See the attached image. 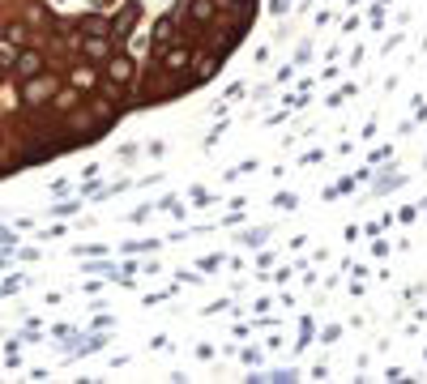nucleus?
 Here are the masks:
<instances>
[{
    "instance_id": "obj_5",
    "label": "nucleus",
    "mask_w": 427,
    "mask_h": 384,
    "mask_svg": "<svg viewBox=\"0 0 427 384\" xmlns=\"http://www.w3.org/2000/svg\"><path fill=\"white\" fill-rule=\"evenodd\" d=\"M81 47H86V56H90V60H107V51H112V47H107V39H103V34H94V39H86Z\"/></svg>"
},
{
    "instance_id": "obj_4",
    "label": "nucleus",
    "mask_w": 427,
    "mask_h": 384,
    "mask_svg": "<svg viewBox=\"0 0 427 384\" xmlns=\"http://www.w3.org/2000/svg\"><path fill=\"white\" fill-rule=\"evenodd\" d=\"M214 13H218L214 0H192V5H188V18L192 22H214Z\"/></svg>"
},
{
    "instance_id": "obj_1",
    "label": "nucleus",
    "mask_w": 427,
    "mask_h": 384,
    "mask_svg": "<svg viewBox=\"0 0 427 384\" xmlns=\"http://www.w3.org/2000/svg\"><path fill=\"white\" fill-rule=\"evenodd\" d=\"M51 90H56V77H43V73H39V77H30V81H26L22 102H26V107H39V98H47Z\"/></svg>"
},
{
    "instance_id": "obj_8",
    "label": "nucleus",
    "mask_w": 427,
    "mask_h": 384,
    "mask_svg": "<svg viewBox=\"0 0 427 384\" xmlns=\"http://www.w3.org/2000/svg\"><path fill=\"white\" fill-rule=\"evenodd\" d=\"M73 86H94V73H90V69H77V73H73Z\"/></svg>"
},
{
    "instance_id": "obj_6",
    "label": "nucleus",
    "mask_w": 427,
    "mask_h": 384,
    "mask_svg": "<svg viewBox=\"0 0 427 384\" xmlns=\"http://www.w3.org/2000/svg\"><path fill=\"white\" fill-rule=\"evenodd\" d=\"M188 65V47H171L167 51V73H176V69H184Z\"/></svg>"
},
{
    "instance_id": "obj_2",
    "label": "nucleus",
    "mask_w": 427,
    "mask_h": 384,
    "mask_svg": "<svg viewBox=\"0 0 427 384\" xmlns=\"http://www.w3.org/2000/svg\"><path fill=\"white\" fill-rule=\"evenodd\" d=\"M13 73H18L22 81L39 77V73H43V51H18V60H13Z\"/></svg>"
},
{
    "instance_id": "obj_7",
    "label": "nucleus",
    "mask_w": 427,
    "mask_h": 384,
    "mask_svg": "<svg viewBox=\"0 0 427 384\" xmlns=\"http://www.w3.org/2000/svg\"><path fill=\"white\" fill-rule=\"evenodd\" d=\"M167 39H171V18H163L154 26V43H167Z\"/></svg>"
},
{
    "instance_id": "obj_3",
    "label": "nucleus",
    "mask_w": 427,
    "mask_h": 384,
    "mask_svg": "<svg viewBox=\"0 0 427 384\" xmlns=\"http://www.w3.org/2000/svg\"><path fill=\"white\" fill-rule=\"evenodd\" d=\"M107 77H112V81H120V86H129V81H133V65H129L124 56H116L112 65H107Z\"/></svg>"
}]
</instances>
